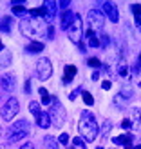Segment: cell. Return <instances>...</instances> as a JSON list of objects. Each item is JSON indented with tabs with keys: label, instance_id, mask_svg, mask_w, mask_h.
<instances>
[{
	"label": "cell",
	"instance_id": "obj_1",
	"mask_svg": "<svg viewBox=\"0 0 141 149\" xmlns=\"http://www.w3.org/2000/svg\"><path fill=\"white\" fill-rule=\"evenodd\" d=\"M78 129H80L81 138H85V142H94V140H96L100 127H98V122H96V118L92 116L91 111H85V113L81 115Z\"/></svg>",
	"mask_w": 141,
	"mask_h": 149
},
{
	"label": "cell",
	"instance_id": "obj_9",
	"mask_svg": "<svg viewBox=\"0 0 141 149\" xmlns=\"http://www.w3.org/2000/svg\"><path fill=\"white\" fill-rule=\"evenodd\" d=\"M101 9H103V13L109 17V20L110 22H118L120 20V13H118V7L112 4V2H103L101 4Z\"/></svg>",
	"mask_w": 141,
	"mask_h": 149
},
{
	"label": "cell",
	"instance_id": "obj_31",
	"mask_svg": "<svg viewBox=\"0 0 141 149\" xmlns=\"http://www.w3.org/2000/svg\"><path fill=\"white\" fill-rule=\"evenodd\" d=\"M58 142H60V144H69V135H67V133H62V135H60V138H58Z\"/></svg>",
	"mask_w": 141,
	"mask_h": 149
},
{
	"label": "cell",
	"instance_id": "obj_16",
	"mask_svg": "<svg viewBox=\"0 0 141 149\" xmlns=\"http://www.w3.org/2000/svg\"><path fill=\"white\" fill-rule=\"evenodd\" d=\"M25 51H27V53H31V55H36V53H40V51H43V44L42 42H31L25 47Z\"/></svg>",
	"mask_w": 141,
	"mask_h": 149
},
{
	"label": "cell",
	"instance_id": "obj_2",
	"mask_svg": "<svg viewBox=\"0 0 141 149\" xmlns=\"http://www.w3.org/2000/svg\"><path fill=\"white\" fill-rule=\"evenodd\" d=\"M51 124L56 125V127H62V125L65 124V118H67V115H65V109L63 106L58 100H53V109H51Z\"/></svg>",
	"mask_w": 141,
	"mask_h": 149
},
{
	"label": "cell",
	"instance_id": "obj_43",
	"mask_svg": "<svg viewBox=\"0 0 141 149\" xmlns=\"http://www.w3.org/2000/svg\"><path fill=\"white\" fill-rule=\"evenodd\" d=\"M125 149H134V147H132V146H125Z\"/></svg>",
	"mask_w": 141,
	"mask_h": 149
},
{
	"label": "cell",
	"instance_id": "obj_18",
	"mask_svg": "<svg viewBox=\"0 0 141 149\" xmlns=\"http://www.w3.org/2000/svg\"><path fill=\"white\" fill-rule=\"evenodd\" d=\"M130 116H132V120L130 122H134V124H141V109L134 107L130 111Z\"/></svg>",
	"mask_w": 141,
	"mask_h": 149
},
{
	"label": "cell",
	"instance_id": "obj_27",
	"mask_svg": "<svg viewBox=\"0 0 141 149\" xmlns=\"http://www.w3.org/2000/svg\"><path fill=\"white\" fill-rule=\"evenodd\" d=\"M114 102H116V106H118V107H121V109H123V107L129 104V100H123V96H121V95H116Z\"/></svg>",
	"mask_w": 141,
	"mask_h": 149
},
{
	"label": "cell",
	"instance_id": "obj_17",
	"mask_svg": "<svg viewBox=\"0 0 141 149\" xmlns=\"http://www.w3.org/2000/svg\"><path fill=\"white\" fill-rule=\"evenodd\" d=\"M43 144H45L47 149H60V146H58V142H56V138H53V136H45V138H43Z\"/></svg>",
	"mask_w": 141,
	"mask_h": 149
},
{
	"label": "cell",
	"instance_id": "obj_19",
	"mask_svg": "<svg viewBox=\"0 0 141 149\" xmlns=\"http://www.w3.org/2000/svg\"><path fill=\"white\" fill-rule=\"evenodd\" d=\"M29 111H31V113H33L36 118L42 115V111H40V104H38V102H31V104H29Z\"/></svg>",
	"mask_w": 141,
	"mask_h": 149
},
{
	"label": "cell",
	"instance_id": "obj_8",
	"mask_svg": "<svg viewBox=\"0 0 141 149\" xmlns=\"http://www.w3.org/2000/svg\"><path fill=\"white\" fill-rule=\"evenodd\" d=\"M43 11H45V15H43V20L49 24V22H53L54 15H56V11H58V4L53 2V0H47V2H43Z\"/></svg>",
	"mask_w": 141,
	"mask_h": 149
},
{
	"label": "cell",
	"instance_id": "obj_14",
	"mask_svg": "<svg viewBox=\"0 0 141 149\" xmlns=\"http://www.w3.org/2000/svg\"><path fill=\"white\" fill-rule=\"evenodd\" d=\"M112 140H114V144H118V146H130L132 140H134V136H132V135H121V136H116Z\"/></svg>",
	"mask_w": 141,
	"mask_h": 149
},
{
	"label": "cell",
	"instance_id": "obj_44",
	"mask_svg": "<svg viewBox=\"0 0 141 149\" xmlns=\"http://www.w3.org/2000/svg\"><path fill=\"white\" fill-rule=\"evenodd\" d=\"M134 149H141V144H139V146H136V147H134Z\"/></svg>",
	"mask_w": 141,
	"mask_h": 149
},
{
	"label": "cell",
	"instance_id": "obj_37",
	"mask_svg": "<svg viewBox=\"0 0 141 149\" xmlns=\"http://www.w3.org/2000/svg\"><path fill=\"white\" fill-rule=\"evenodd\" d=\"M80 91H81V89H76V91H72V93L69 95V98H71V100H74V98H76V96L80 95Z\"/></svg>",
	"mask_w": 141,
	"mask_h": 149
},
{
	"label": "cell",
	"instance_id": "obj_15",
	"mask_svg": "<svg viewBox=\"0 0 141 149\" xmlns=\"http://www.w3.org/2000/svg\"><path fill=\"white\" fill-rule=\"evenodd\" d=\"M36 124H38L42 129H47L49 125H51V116H49L47 113H42L38 118H36Z\"/></svg>",
	"mask_w": 141,
	"mask_h": 149
},
{
	"label": "cell",
	"instance_id": "obj_30",
	"mask_svg": "<svg viewBox=\"0 0 141 149\" xmlns=\"http://www.w3.org/2000/svg\"><path fill=\"white\" fill-rule=\"evenodd\" d=\"M72 144H74V146H78V147H83V149H85V140H83V138H80V136L74 138V140H72Z\"/></svg>",
	"mask_w": 141,
	"mask_h": 149
},
{
	"label": "cell",
	"instance_id": "obj_32",
	"mask_svg": "<svg viewBox=\"0 0 141 149\" xmlns=\"http://www.w3.org/2000/svg\"><path fill=\"white\" fill-rule=\"evenodd\" d=\"M58 6H60L63 11H69V6H71V2H69V0H62V2L58 4Z\"/></svg>",
	"mask_w": 141,
	"mask_h": 149
},
{
	"label": "cell",
	"instance_id": "obj_39",
	"mask_svg": "<svg viewBox=\"0 0 141 149\" xmlns=\"http://www.w3.org/2000/svg\"><path fill=\"white\" fill-rule=\"evenodd\" d=\"M20 149H34V146H33L31 142H27V144H24V146H22Z\"/></svg>",
	"mask_w": 141,
	"mask_h": 149
},
{
	"label": "cell",
	"instance_id": "obj_24",
	"mask_svg": "<svg viewBox=\"0 0 141 149\" xmlns=\"http://www.w3.org/2000/svg\"><path fill=\"white\" fill-rule=\"evenodd\" d=\"M11 9H13V15H17V17H22V15L27 13V9H25L24 6H13Z\"/></svg>",
	"mask_w": 141,
	"mask_h": 149
},
{
	"label": "cell",
	"instance_id": "obj_36",
	"mask_svg": "<svg viewBox=\"0 0 141 149\" xmlns=\"http://www.w3.org/2000/svg\"><path fill=\"white\" fill-rule=\"evenodd\" d=\"M109 129H110V124L107 122L105 125H103V129H101V136H105V135H107V133H109Z\"/></svg>",
	"mask_w": 141,
	"mask_h": 149
},
{
	"label": "cell",
	"instance_id": "obj_26",
	"mask_svg": "<svg viewBox=\"0 0 141 149\" xmlns=\"http://www.w3.org/2000/svg\"><path fill=\"white\" fill-rule=\"evenodd\" d=\"M118 73H120V77H127V74H129V68H127V64H125V62H121L120 65H118Z\"/></svg>",
	"mask_w": 141,
	"mask_h": 149
},
{
	"label": "cell",
	"instance_id": "obj_13",
	"mask_svg": "<svg viewBox=\"0 0 141 149\" xmlns=\"http://www.w3.org/2000/svg\"><path fill=\"white\" fill-rule=\"evenodd\" d=\"M76 65H65V77H63V84H69V82L74 78V74H76Z\"/></svg>",
	"mask_w": 141,
	"mask_h": 149
},
{
	"label": "cell",
	"instance_id": "obj_46",
	"mask_svg": "<svg viewBox=\"0 0 141 149\" xmlns=\"http://www.w3.org/2000/svg\"><path fill=\"white\" fill-rule=\"evenodd\" d=\"M98 149H103V147H98Z\"/></svg>",
	"mask_w": 141,
	"mask_h": 149
},
{
	"label": "cell",
	"instance_id": "obj_20",
	"mask_svg": "<svg viewBox=\"0 0 141 149\" xmlns=\"http://www.w3.org/2000/svg\"><path fill=\"white\" fill-rule=\"evenodd\" d=\"M9 29H11V18H9V17H6V18H2V22H0V31L7 33Z\"/></svg>",
	"mask_w": 141,
	"mask_h": 149
},
{
	"label": "cell",
	"instance_id": "obj_21",
	"mask_svg": "<svg viewBox=\"0 0 141 149\" xmlns=\"http://www.w3.org/2000/svg\"><path fill=\"white\" fill-rule=\"evenodd\" d=\"M132 13H134V17H136V22L141 26V6L134 4V6H132Z\"/></svg>",
	"mask_w": 141,
	"mask_h": 149
},
{
	"label": "cell",
	"instance_id": "obj_47",
	"mask_svg": "<svg viewBox=\"0 0 141 149\" xmlns=\"http://www.w3.org/2000/svg\"><path fill=\"white\" fill-rule=\"evenodd\" d=\"M139 27H141V26H139Z\"/></svg>",
	"mask_w": 141,
	"mask_h": 149
},
{
	"label": "cell",
	"instance_id": "obj_45",
	"mask_svg": "<svg viewBox=\"0 0 141 149\" xmlns=\"http://www.w3.org/2000/svg\"><path fill=\"white\" fill-rule=\"evenodd\" d=\"M0 136H2V127H0Z\"/></svg>",
	"mask_w": 141,
	"mask_h": 149
},
{
	"label": "cell",
	"instance_id": "obj_25",
	"mask_svg": "<svg viewBox=\"0 0 141 149\" xmlns=\"http://www.w3.org/2000/svg\"><path fill=\"white\" fill-rule=\"evenodd\" d=\"M0 65H2V68L9 65V51H2V56H0Z\"/></svg>",
	"mask_w": 141,
	"mask_h": 149
},
{
	"label": "cell",
	"instance_id": "obj_7",
	"mask_svg": "<svg viewBox=\"0 0 141 149\" xmlns=\"http://www.w3.org/2000/svg\"><path fill=\"white\" fill-rule=\"evenodd\" d=\"M36 73H38L40 80H49L51 74H53V65L47 56H42L38 62H36Z\"/></svg>",
	"mask_w": 141,
	"mask_h": 149
},
{
	"label": "cell",
	"instance_id": "obj_11",
	"mask_svg": "<svg viewBox=\"0 0 141 149\" xmlns=\"http://www.w3.org/2000/svg\"><path fill=\"white\" fill-rule=\"evenodd\" d=\"M0 86H2V89L4 91H7V93H11L13 89H14V77L13 74H4L2 77V80H0Z\"/></svg>",
	"mask_w": 141,
	"mask_h": 149
},
{
	"label": "cell",
	"instance_id": "obj_4",
	"mask_svg": "<svg viewBox=\"0 0 141 149\" xmlns=\"http://www.w3.org/2000/svg\"><path fill=\"white\" fill-rule=\"evenodd\" d=\"M87 22H89V29H91L92 33H94V31H100V29L103 27V24H105L103 11H100V9L89 11V15H87Z\"/></svg>",
	"mask_w": 141,
	"mask_h": 149
},
{
	"label": "cell",
	"instance_id": "obj_33",
	"mask_svg": "<svg viewBox=\"0 0 141 149\" xmlns=\"http://www.w3.org/2000/svg\"><path fill=\"white\" fill-rule=\"evenodd\" d=\"M89 65L91 68H100V60L98 58H89Z\"/></svg>",
	"mask_w": 141,
	"mask_h": 149
},
{
	"label": "cell",
	"instance_id": "obj_35",
	"mask_svg": "<svg viewBox=\"0 0 141 149\" xmlns=\"http://www.w3.org/2000/svg\"><path fill=\"white\" fill-rule=\"evenodd\" d=\"M47 38H51V40L54 38V27H53V26L47 27Z\"/></svg>",
	"mask_w": 141,
	"mask_h": 149
},
{
	"label": "cell",
	"instance_id": "obj_10",
	"mask_svg": "<svg viewBox=\"0 0 141 149\" xmlns=\"http://www.w3.org/2000/svg\"><path fill=\"white\" fill-rule=\"evenodd\" d=\"M9 133H29V122L27 120H18V122H14L11 124V127H9Z\"/></svg>",
	"mask_w": 141,
	"mask_h": 149
},
{
	"label": "cell",
	"instance_id": "obj_6",
	"mask_svg": "<svg viewBox=\"0 0 141 149\" xmlns=\"http://www.w3.org/2000/svg\"><path fill=\"white\" fill-rule=\"evenodd\" d=\"M40 27H42V20H22L20 22V31L24 36H34L36 33L40 31Z\"/></svg>",
	"mask_w": 141,
	"mask_h": 149
},
{
	"label": "cell",
	"instance_id": "obj_12",
	"mask_svg": "<svg viewBox=\"0 0 141 149\" xmlns=\"http://www.w3.org/2000/svg\"><path fill=\"white\" fill-rule=\"evenodd\" d=\"M72 20H74V15H72L71 11H63V15H62V22H60V27L67 31V29L71 27V24H72Z\"/></svg>",
	"mask_w": 141,
	"mask_h": 149
},
{
	"label": "cell",
	"instance_id": "obj_28",
	"mask_svg": "<svg viewBox=\"0 0 141 149\" xmlns=\"http://www.w3.org/2000/svg\"><path fill=\"white\" fill-rule=\"evenodd\" d=\"M83 102L87 104V106H92V104H94L92 95H91V93H87V91H83Z\"/></svg>",
	"mask_w": 141,
	"mask_h": 149
},
{
	"label": "cell",
	"instance_id": "obj_40",
	"mask_svg": "<svg viewBox=\"0 0 141 149\" xmlns=\"http://www.w3.org/2000/svg\"><path fill=\"white\" fill-rule=\"evenodd\" d=\"M24 87H25V91L29 93V89H31V82H29V80H25V86H24Z\"/></svg>",
	"mask_w": 141,
	"mask_h": 149
},
{
	"label": "cell",
	"instance_id": "obj_5",
	"mask_svg": "<svg viewBox=\"0 0 141 149\" xmlns=\"http://www.w3.org/2000/svg\"><path fill=\"white\" fill-rule=\"evenodd\" d=\"M18 111H20V104H18V100L14 98V96H11L9 100L6 102V106L2 107V111H0V113H2V118L4 120H13L14 116L18 115Z\"/></svg>",
	"mask_w": 141,
	"mask_h": 149
},
{
	"label": "cell",
	"instance_id": "obj_22",
	"mask_svg": "<svg viewBox=\"0 0 141 149\" xmlns=\"http://www.w3.org/2000/svg\"><path fill=\"white\" fill-rule=\"evenodd\" d=\"M25 133H9V142H20L22 138H25Z\"/></svg>",
	"mask_w": 141,
	"mask_h": 149
},
{
	"label": "cell",
	"instance_id": "obj_23",
	"mask_svg": "<svg viewBox=\"0 0 141 149\" xmlns=\"http://www.w3.org/2000/svg\"><path fill=\"white\" fill-rule=\"evenodd\" d=\"M40 95H42V104H45V106H47V104H53V98L47 95V91L43 87H40Z\"/></svg>",
	"mask_w": 141,
	"mask_h": 149
},
{
	"label": "cell",
	"instance_id": "obj_42",
	"mask_svg": "<svg viewBox=\"0 0 141 149\" xmlns=\"http://www.w3.org/2000/svg\"><path fill=\"white\" fill-rule=\"evenodd\" d=\"M2 51H4V44L0 42V53H2Z\"/></svg>",
	"mask_w": 141,
	"mask_h": 149
},
{
	"label": "cell",
	"instance_id": "obj_29",
	"mask_svg": "<svg viewBox=\"0 0 141 149\" xmlns=\"http://www.w3.org/2000/svg\"><path fill=\"white\" fill-rule=\"evenodd\" d=\"M89 46H91V47H100V38H98V36L89 38Z\"/></svg>",
	"mask_w": 141,
	"mask_h": 149
},
{
	"label": "cell",
	"instance_id": "obj_3",
	"mask_svg": "<svg viewBox=\"0 0 141 149\" xmlns=\"http://www.w3.org/2000/svg\"><path fill=\"white\" fill-rule=\"evenodd\" d=\"M67 35H69V38L74 44H81V36H83V24H81V17H80V15H74V20H72L71 27L67 29Z\"/></svg>",
	"mask_w": 141,
	"mask_h": 149
},
{
	"label": "cell",
	"instance_id": "obj_34",
	"mask_svg": "<svg viewBox=\"0 0 141 149\" xmlns=\"http://www.w3.org/2000/svg\"><path fill=\"white\" fill-rule=\"evenodd\" d=\"M121 127H123V129H130V127H132V122L129 120V118H125V120L121 122Z\"/></svg>",
	"mask_w": 141,
	"mask_h": 149
},
{
	"label": "cell",
	"instance_id": "obj_41",
	"mask_svg": "<svg viewBox=\"0 0 141 149\" xmlns=\"http://www.w3.org/2000/svg\"><path fill=\"white\" fill-rule=\"evenodd\" d=\"M98 78H100V73L94 71V73H92V80H98Z\"/></svg>",
	"mask_w": 141,
	"mask_h": 149
},
{
	"label": "cell",
	"instance_id": "obj_38",
	"mask_svg": "<svg viewBox=\"0 0 141 149\" xmlns=\"http://www.w3.org/2000/svg\"><path fill=\"white\" fill-rule=\"evenodd\" d=\"M110 86H112V84H110L109 80H105V82H103V84H101V87L105 89V91H107V89H110Z\"/></svg>",
	"mask_w": 141,
	"mask_h": 149
}]
</instances>
